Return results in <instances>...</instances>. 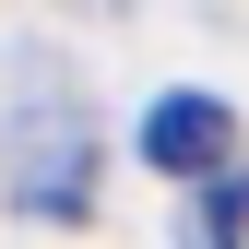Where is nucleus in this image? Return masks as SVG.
<instances>
[{
	"instance_id": "obj_1",
	"label": "nucleus",
	"mask_w": 249,
	"mask_h": 249,
	"mask_svg": "<svg viewBox=\"0 0 249 249\" xmlns=\"http://www.w3.org/2000/svg\"><path fill=\"white\" fill-rule=\"evenodd\" d=\"M226 154H237V107H226V95H154V107H142V166L213 178Z\"/></svg>"
},
{
	"instance_id": "obj_2",
	"label": "nucleus",
	"mask_w": 249,
	"mask_h": 249,
	"mask_svg": "<svg viewBox=\"0 0 249 249\" xmlns=\"http://www.w3.org/2000/svg\"><path fill=\"white\" fill-rule=\"evenodd\" d=\"M202 237H249V178H226V190H202Z\"/></svg>"
}]
</instances>
